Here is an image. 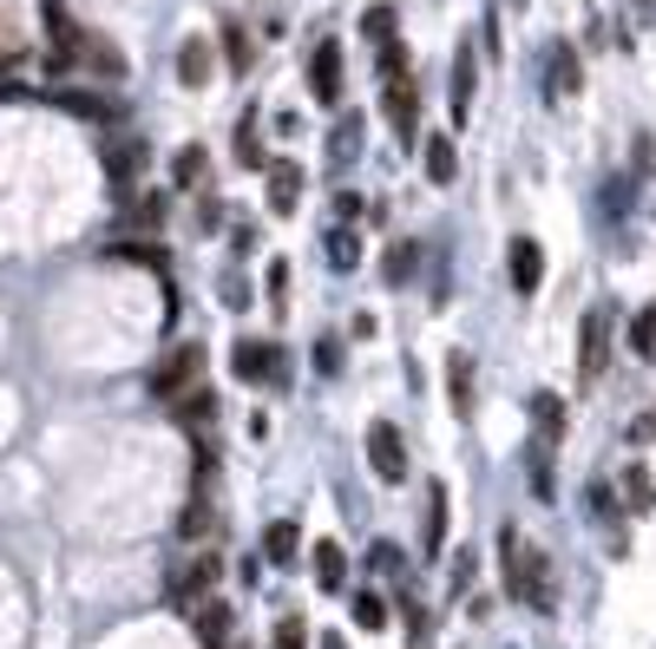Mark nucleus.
Here are the masks:
<instances>
[{
  "instance_id": "10",
  "label": "nucleus",
  "mask_w": 656,
  "mask_h": 649,
  "mask_svg": "<svg viewBox=\"0 0 656 649\" xmlns=\"http://www.w3.org/2000/svg\"><path fill=\"white\" fill-rule=\"evenodd\" d=\"M473 85H480V53H473V46H460V53H453V92H447L453 125H467V112H473Z\"/></svg>"
},
{
  "instance_id": "23",
  "label": "nucleus",
  "mask_w": 656,
  "mask_h": 649,
  "mask_svg": "<svg viewBox=\"0 0 656 649\" xmlns=\"http://www.w3.org/2000/svg\"><path fill=\"white\" fill-rule=\"evenodd\" d=\"M421 545H427V558H440V545H447V492H440V486L427 492V525H421Z\"/></svg>"
},
{
  "instance_id": "16",
  "label": "nucleus",
  "mask_w": 656,
  "mask_h": 649,
  "mask_svg": "<svg viewBox=\"0 0 656 649\" xmlns=\"http://www.w3.org/2000/svg\"><path fill=\"white\" fill-rule=\"evenodd\" d=\"M585 85V72H578V46L572 39H552V98H572Z\"/></svg>"
},
{
  "instance_id": "39",
  "label": "nucleus",
  "mask_w": 656,
  "mask_h": 649,
  "mask_svg": "<svg viewBox=\"0 0 656 649\" xmlns=\"http://www.w3.org/2000/svg\"><path fill=\"white\" fill-rule=\"evenodd\" d=\"M651 440H656V401L637 414V420H631V447H651Z\"/></svg>"
},
{
  "instance_id": "15",
  "label": "nucleus",
  "mask_w": 656,
  "mask_h": 649,
  "mask_svg": "<svg viewBox=\"0 0 656 649\" xmlns=\"http://www.w3.org/2000/svg\"><path fill=\"white\" fill-rule=\"evenodd\" d=\"M296 552H302V525H296V519H276V525L263 532V558H269L276 571H289Z\"/></svg>"
},
{
  "instance_id": "12",
  "label": "nucleus",
  "mask_w": 656,
  "mask_h": 649,
  "mask_svg": "<svg viewBox=\"0 0 656 649\" xmlns=\"http://www.w3.org/2000/svg\"><path fill=\"white\" fill-rule=\"evenodd\" d=\"M296 204H302V164H296V158H276V164H269V210L289 217Z\"/></svg>"
},
{
  "instance_id": "29",
  "label": "nucleus",
  "mask_w": 656,
  "mask_h": 649,
  "mask_svg": "<svg viewBox=\"0 0 656 649\" xmlns=\"http://www.w3.org/2000/svg\"><path fill=\"white\" fill-rule=\"evenodd\" d=\"M624 506H631V512H651V506H656V479L644 473V466L624 473Z\"/></svg>"
},
{
  "instance_id": "33",
  "label": "nucleus",
  "mask_w": 656,
  "mask_h": 649,
  "mask_svg": "<svg viewBox=\"0 0 656 649\" xmlns=\"http://www.w3.org/2000/svg\"><path fill=\"white\" fill-rule=\"evenodd\" d=\"M631 355H637V361H656V309H644V315L631 322Z\"/></svg>"
},
{
  "instance_id": "32",
  "label": "nucleus",
  "mask_w": 656,
  "mask_h": 649,
  "mask_svg": "<svg viewBox=\"0 0 656 649\" xmlns=\"http://www.w3.org/2000/svg\"><path fill=\"white\" fill-rule=\"evenodd\" d=\"M237 164L263 171V144H256V112H243V125H237Z\"/></svg>"
},
{
  "instance_id": "37",
  "label": "nucleus",
  "mask_w": 656,
  "mask_h": 649,
  "mask_svg": "<svg viewBox=\"0 0 656 649\" xmlns=\"http://www.w3.org/2000/svg\"><path fill=\"white\" fill-rule=\"evenodd\" d=\"M532 492H539V499H552V447H539V453H532Z\"/></svg>"
},
{
  "instance_id": "11",
  "label": "nucleus",
  "mask_w": 656,
  "mask_h": 649,
  "mask_svg": "<svg viewBox=\"0 0 656 649\" xmlns=\"http://www.w3.org/2000/svg\"><path fill=\"white\" fill-rule=\"evenodd\" d=\"M191 624H197V644L204 649L230 644V604H223V598H197V604H191Z\"/></svg>"
},
{
  "instance_id": "38",
  "label": "nucleus",
  "mask_w": 656,
  "mask_h": 649,
  "mask_svg": "<svg viewBox=\"0 0 656 649\" xmlns=\"http://www.w3.org/2000/svg\"><path fill=\"white\" fill-rule=\"evenodd\" d=\"M315 374H342V341H315Z\"/></svg>"
},
{
  "instance_id": "27",
  "label": "nucleus",
  "mask_w": 656,
  "mask_h": 649,
  "mask_svg": "<svg viewBox=\"0 0 656 649\" xmlns=\"http://www.w3.org/2000/svg\"><path fill=\"white\" fill-rule=\"evenodd\" d=\"M164 210H171V204H164V190H138V197H131V230H158V223H164Z\"/></svg>"
},
{
  "instance_id": "24",
  "label": "nucleus",
  "mask_w": 656,
  "mask_h": 649,
  "mask_svg": "<svg viewBox=\"0 0 656 649\" xmlns=\"http://www.w3.org/2000/svg\"><path fill=\"white\" fill-rule=\"evenodd\" d=\"M348 611H355V630H388V617H394L381 591H355V604H348Z\"/></svg>"
},
{
  "instance_id": "28",
  "label": "nucleus",
  "mask_w": 656,
  "mask_h": 649,
  "mask_svg": "<svg viewBox=\"0 0 656 649\" xmlns=\"http://www.w3.org/2000/svg\"><path fill=\"white\" fill-rule=\"evenodd\" d=\"M532 420H539V433H545V447H552V440L565 433V401H559V394H539V401H532Z\"/></svg>"
},
{
  "instance_id": "36",
  "label": "nucleus",
  "mask_w": 656,
  "mask_h": 649,
  "mask_svg": "<svg viewBox=\"0 0 656 649\" xmlns=\"http://www.w3.org/2000/svg\"><path fill=\"white\" fill-rule=\"evenodd\" d=\"M269 649H309V630H302V617H283V624H276V637H269Z\"/></svg>"
},
{
  "instance_id": "30",
  "label": "nucleus",
  "mask_w": 656,
  "mask_h": 649,
  "mask_svg": "<svg viewBox=\"0 0 656 649\" xmlns=\"http://www.w3.org/2000/svg\"><path fill=\"white\" fill-rule=\"evenodd\" d=\"M329 263H335V269H355V263H361V236H355L348 223L329 230Z\"/></svg>"
},
{
  "instance_id": "18",
  "label": "nucleus",
  "mask_w": 656,
  "mask_h": 649,
  "mask_svg": "<svg viewBox=\"0 0 656 649\" xmlns=\"http://www.w3.org/2000/svg\"><path fill=\"white\" fill-rule=\"evenodd\" d=\"M309 558H315V584H322V591H342V584H348V552H342L335 538H322Z\"/></svg>"
},
{
  "instance_id": "31",
  "label": "nucleus",
  "mask_w": 656,
  "mask_h": 649,
  "mask_svg": "<svg viewBox=\"0 0 656 649\" xmlns=\"http://www.w3.org/2000/svg\"><path fill=\"white\" fill-rule=\"evenodd\" d=\"M361 151V112H342V125H335V164H348Z\"/></svg>"
},
{
  "instance_id": "34",
  "label": "nucleus",
  "mask_w": 656,
  "mask_h": 649,
  "mask_svg": "<svg viewBox=\"0 0 656 649\" xmlns=\"http://www.w3.org/2000/svg\"><path fill=\"white\" fill-rule=\"evenodd\" d=\"M361 33H368L375 46H388V39H394V7H368V13H361Z\"/></svg>"
},
{
  "instance_id": "14",
  "label": "nucleus",
  "mask_w": 656,
  "mask_h": 649,
  "mask_svg": "<svg viewBox=\"0 0 656 649\" xmlns=\"http://www.w3.org/2000/svg\"><path fill=\"white\" fill-rule=\"evenodd\" d=\"M447 394H453V414L473 420V355H467V348L447 355Z\"/></svg>"
},
{
  "instance_id": "20",
  "label": "nucleus",
  "mask_w": 656,
  "mask_h": 649,
  "mask_svg": "<svg viewBox=\"0 0 656 649\" xmlns=\"http://www.w3.org/2000/svg\"><path fill=\"white\" fill-rule=\"evenodd\" d=\"M79 66H85V72H99V79H125V53H118L112 39H99V33L85 39V59H79Z\"/></svg>"
},
{
  "instance_id": "4",
  "label": "nucleus",
  "mask_w": 656,
  "mask_h": 649,
  "mask_svg": "<svg viewBox=\"0 0 656 649\" xmlns=\"http://www.w3.org/2000/svg\"><path fill=\"white\" fill-rule=\"evenodd\" d=\"M39 13H46V46H53V72H72V66L85 59V39H92V33H85V26H79V20H72L66 7H59V0H46Z\"/></svg>"
},
{
  "instance_id": "7",
  "label": "nucleus",
  "mask_w": 656,
  "mask_h": 649,
  "mask_svg": "<svg viewBox=\"0 0 656 649\" xmlns=\"http://www.w3.org/2000/svg\"><path fill=\"white\" fill-rule=\"evenodd\" d=\"M506 276H513L519 295H539V282H545V250H539V236H513V250H506Z\"/></svg>"
},
{
  "instance_id": "17",
  "label": "nucleus",
  "mask_w": 656,
  "mask_h": 649,
  "mask_svg": "<svg viewBox=\"0 0 656 649\" xmlns=\"http://www.w3.org/2000/svg\"><path fill=\"white\" fill-rule=\"evenodd\" d=\"M138 164H145V144H112L105 151V171H112V184H118V197H138Z\"/></svg>"
},
{
  "instance_id": "41",
  "label": "nucleus",
  "mask_w": 656,
  "mask_h": 649,
  "mask_svg": "<svg viewBox=\"0 0 656 649\" xmlns=\"http://www.w3.org/2000/svg\"><path fill=\"white\" fill-rule=\"evenodd\" d=\"M368 565H375V571H388V578H394V571H401V552H394V545H375V552H368Z\"/></svg>"
},
{
  "instance_id": "21",
  "label": "nucleus",
  "mask_w": 656,
  "mask_h": 649,
  "mask_svg": "<svg viewBox=\"0 0 656 649\" xmlns=\"http://www.w3.org/2000/svg\"><path fill=\"white\" fill-rule=\"evenodd\" d=\"M421 164H427V177L434 184H453V171H460V158H453V138H427V151H421Z\"/></svg>"
},
{
  "instance_id": "2",
  "label": "nucleus",
  "mask_w": 656,
  "mask_h": 649,
  "mask_svg": "<svg viewBox=\"0 0 656 649\" xmlns=\"http://www.w3.org/2000/svg\"><path fill=\"white\" fill-rule=\"evenodd\" d=\"M545 552H532L513 525L499 532V571H506V598L513 604H539L545 611V598H552V584H545V565H539Z\"/></svg>"
},
{
  "instance_id": "8",
  "label": "nucleus",
  "mask_w": 656,
  "mask_h": 649,
  "mask_svg": "<svg viewBox=\"0 0 656 649\" xmlns=\"http://www.w3.org/2000/svg\"><path fill=\"white\" fill-rule=\"evenodd\" d=\"M309 92H315L322 105L342 98V46H335V39H315V53H309Z\"/></svg>"
},
{
  "instance_id": "40",
  "label": "nucleus",
  "mask_w": 656,
  "mask_h": 649,
  "mask_svg": "<svg viewBox=\"0 0 656 649\" xmlns=\"http://www.w3.org/2000/svg\"><path fill=\"white\" fill-rule=\"evenodd\" d=\"M585 506H591L598 519H611V512H618V499H611V486H591V492H585Z\"/></svg>"
},
{
  "instance_id": "42",
  "label": "nucleus",
  "mask_w": 656,
  "mask_h": 649,
  "mask_svg": "<svg viewBox=\"0 0 656 649\" xmlns=\"http://www.w3.org/2000/svg\"><path fill=\"white\" fill-rule=\"evenodd\" d=\"M322 649H348V644H342V637H322Z\"/></svg>"
},
{
  "instance_id": "35",
  "label": "nucleus",
  "mask_w": 656,
  "mask_h": 649,
  "mask_svg": "<svg viewBox=\"0 0 656 649\" xmlns=\"http://www.w3.org/2000/svg\"><path fill=\"white\" fill-rule=\"evenodd\" d=\"M177 532H184V538H204V532H210V506H204V499H191V506H184V519H177Z\"/></svg>"
},
{
  "instance_id": "5",
  "label": "nucleus",
  "mask_w": 656,
  "mask_h": 649,
  "mask_svg": "<svg viewBox=\"0 0 656 649\" xmlns=\"http://www.w3.org/2000/svg\"><path fill=\"white\" fill-rule=\"evenodd\" d=\"M368 466L381 473V486H401V479H407V440H401L394 420H375V427H368Z\"/></svg>"
},
{
  "instance_id": "6",
  "label": "nucleus",
  "mask_w": 656,
  "mask_h": 649,
  "mask_svg": "<svg viewBox=\"0 0 656 649\" xmlns=\"http://www.w3.org/2000/svg\"><path fill=\"white\" fill-rule=\"evenodd\" d=\"M605 361H611V309H591V315H585V328H578V374H585V381H598V374H605Z\"/></svg>"
},
{
  "instance_id": "19",
  "label": "nucleus",
  "mask_w": 656,
  "mask_h": 649,
  "mask_svg": "<svg viewBox=\"0 0 656 649\" xmlns=\"http://www.w3.org/2000/svg\"><path fill=\"white\" fill-rule=\"evenodd\" d=\"M171 414H177L184 427H210V420H217V394H210V387L197 381L191 394H177V401H171Z\"/></svg>"
},
{
  "instance_id": "3",
  "label": "nucleus",
  "mask_w": 656,
  "mask_h": 649,
  "mask_svg": "<svg viewBox=\"0 0 656 649\" xmlns=\"http://www.w3.org/2000/svg\"><path fill=\"white\" fill-rule=\"evenodd\" d=\"M197 374H204V348H197V341H177V348L151 368V401H164V407H171L177 394H191V387H197Z\"/></svg>"
},
{
  "instance_id": "25",
  "label": "nucleus",
  "mask_w": 656,
  "mask_h": 649,
  "mask_svg": "<svg viewBox=\"0 0 656 649\" xmlns=\"http://www.w3.org/2000/svg\"><path fill=\"white\" fill-rule=\"evenodd\" d=\"M414 269H421V243H394L388 250V263H381V276L401 289V282H414Z\"/></svg>"
},
{
  "instance_id": "1",
  "label": "nucleus",
  "mask_w": 656,
  "mask_h": 649,
  "mask_svg": "<svg viewBox=\"0 0 656 649\" xmlns=\"http://www.w3.org/2000/svg\"><path fill=\"white\" fill-rule=\"evenodd\" d=\"M381 105H388L394 138H414V131H421V85H414V72H407V46H401V39L381 46Z\"/></svg>"
},
{
  "instance_id": "9",
  "label": "nucleus",
  "mask_w": 656,
  "mask_h": 649,
  "mask_svg": "<svg viewBox=\"0 0 656 649\" xmlns=\"http://www.w3.org/2000/svg\"><path fill=\"white\" fill-rule=\"evenodd\" d=\"M230 368H237V381H276V374H283L276 348H269V341H256V335H243V341H237Z\"/></svg>"
},
{
  "instance_id": "22",
  "label": "nucleus",
  "mask_w": 656,
  "mask_h": 649,
  "mask_svg": "<svg viewBox=\"0 0 656 649\" xmlns=\"http://www.w3.org/2000/svg\"><path fill=\"white\" fill-rule=\"evenodd\" d=\"M204 171H210L204 144H184V151H177V164H171V184H177V190H204Z\"/></svg>"
},
{
  "instance_id": "26",
  "label": "nucleus",
  "mask_w": 656,
  "mask_h": 649,
  "mask_svg": "<svg viewBox=\"0 0 656 649\" xmlns=\"http://www.w3.org/2000/svg\"><path fill=\"white\" fill-rule=\"evenodd\" d=\"M223 59H230V72H250V59H256V46H250V33H243L237 20H223Z\"/></svg>"
},
{
  "instance_id": "13",
  "label": "nucleus",
  "mask_w": 656,
  "mask_h": 649,
  "mask_svg": "<svg viewBox=\"0 0 656 649\" xmlns=\"http://www.w3.org/2000/svg\"><path fill=\"white\" fill-rule=\"evenodd\" d=\"M210 66H217V59H210V39L191 33V39L177 46V79H184L191 92H204V85H210Z\"/></svg>"
}]
</instances>
